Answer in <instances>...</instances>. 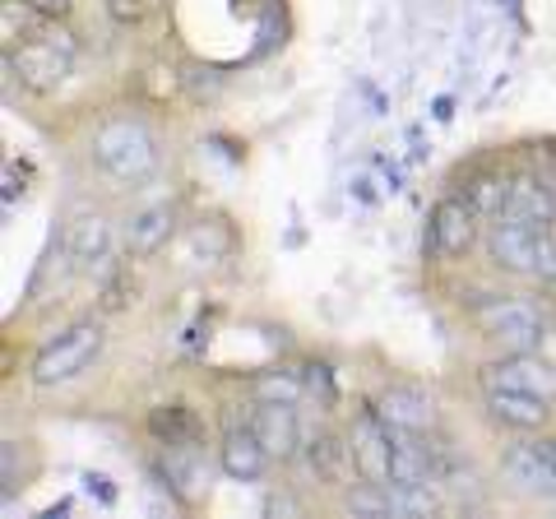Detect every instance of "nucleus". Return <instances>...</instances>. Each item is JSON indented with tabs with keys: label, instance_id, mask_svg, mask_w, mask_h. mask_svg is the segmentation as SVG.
Listing matches in <instances>:
<instances>
[{
	"label": "nucleus",
	"instance_id": "nucleus-17",
	"mask_svg": "<svg viewBox=\"0 0 556 519\" xmlns=\"http://www.w3.org/2000/svg\"><path fill=\"white\" fill-rule=\"evenodd\" d=\"M506 214L538 223V228H556V190L538 177H510V200Z\"/></svg>",
	"mask_w": 556,
	"mask_h": 519
},
{
	"label": "nucleus",
	"instance_id": "nucleus-21",
	"mask_svg": "<svg viewBox=\"0 0 556 519\" xmlns=\"http://www.w3.org/2000/svg\"><path fill=\"white\" fill-rule=\"evenodd\" d=\"M255 400H265V404H302L306 400V376L302 371H260L255 376Z\"/></svg>",
	"mask_w": 556,
	"mask_h": 519
},
{
	"label": "nucleus",
	"instance_id": "nucleus-1",
	"mask_svg": "<svg viewBox=\"0 0 556 519\" xmlns=\"http://www.w3.org/2000/svg\"><path fill=\"white\" fill-rule=\"evenodd\" d=\"M93 163L116 181H144L153 167H159V140L144 121L135 116H108L93 130Z\"/></svg>",
	"mask_w": 556,
	"mask_h": 519
},
{
	"label": "nucleus",
	"instance_id": "nucleus-5",
	"mask_svg": "<svg viewBox=\"0 0 556 519\" xmlns=\"http://www.w3.org/2000/svg\"><path fill=\"white\" fill-rule=\"evenodd\" d=\"M348 455H353V473L376 488H390V464H394V431L371 408H357L353 427H348Z\"/></svg>",
	"mask_w": 556,
	"mask_h": 519
},
{
	"label": "nucleus",
	"instance_id": "nucleus-25",
	"mask_svg": "<svg viewBox=\"0 0 556 519\" xmlns=\"http://www.w3.org/2000/svg\"><path fill=\"white\" fill-rule=\"evenodd\" d=\"M547 445H552V459H556V436H552V441H547Z\"/></svg>",
	"mask_w": 556,
	"mask_h": 519
},
{
	"label": "nucleus",
	"instance_id": "nucleus-13",
	"mask_svg": "<svg viewBox=\"0 0 556 519\" xmlns=\"http://www.w3.org/2000/svg\"><path fill=\"white\" fill-rule=\"evenodd\" d=\"M306 478L325 482V488H343V478L353 473V455H348V436H334V431H311L302 436V450H298Z\"/></svg>",
	"mask_w": 556,
	"mask_h": 519
},
{
	"label": "nucleus",
	"instance_id": "nucleus-14",
	"mask_svg": "<svg viewBox=\"0 0 556 519\" xmlns=\"http://www.w3.org/2000/svg\"><path fill=\"white\" fill-rule=\"evenodd\" d=\"M486 400V418L510 427V431H543L547 418H552V400H543V394H519V390H482Z\"/></svg>",
	"mask_w": 556,
	"mask_h": 519
},
{
	"label": "nucleus",
	"instance_id": "nucleus-8",
	"mask_svg": "<svg viewBox=\"0 0 556 519\" xmlns=\"http://www.w3.org/2000/svg\"><path fill=\"white\" fill-rule=\"evenodd\" d=\"M61 38V33H56ZM47 38V33H38V38H24L20 51H10V71H20V84L33 93H51L56 84L70 75V61H75V47Z\"/></svg>",
	"mask_w": 556,
	"mask_h": 519
},
{
	"label": "nucleus",
	"instance_id": "nucleus-18",
	"mask_svg": "<svg viewBox=\"0 0 556 519\" xmlns=\"http://www.w3.org/2000/svg\"><path fill=\"white\" fill-rule=\"evenodd\" d=\"M172 223H177L172 204H144L139 214H130V223H126V246H130V255L163 251L167 237H172Z\"/></svg>",
	"mask_w": 556,
	"mask_h": 519
},
{
	"label": "nucleus",
	"instance_id": "nucleus-7",
	"mask_svg": "<svg viewBox=\"0 0 556 519\" xmlns=\"http://www.w3.org/2000/svg\"><path fill=\"white\" fill-rule=\"evenodd\" d=\"M269 464L274 459H269L265 441L255 436L251 413H228V422H223V436H218V469L228 473L232 482H260Z\"/></svg>",
	"mask_w": 556,
	"mask_h": 519
},
{
	"label": "nucleus",
	"instance_id": "nucleus-9",
	"mask_svg": "<svg viewBox=\"0 0 556 519\" xmlns=\"http://www.w3.org/2000/svg\"><path fill=\"white\" fill-rule=\"evenodd\" d=\"M501 473L515 492L538 496V501H556V459H552V445L547 441H519L506 450L501 459Z\"/></svg>",
	"mask_w": 556,
	"mask_h": 519
},
{
	"label": "nucleus",
	"instance_id": "nucleus-11",
	"mask_svg": "<svg viewBox=\"0 0 556 519\" xmlns=\"http://www.w3.org/2000/svg\"><path fill=\"white\" fill-rule=\"evenodd\" d=\"M251 427H255V436L265 441L269 459H278V464L298 459L302 436H306L302 418H298V404H265V400H255L251 404Z\"/></svg>",
	"mask_w": 556,
	"mask_h": 519
},
{
	"label": "nucleus",
	"instance_id": "nucleus-2",
	"mask_svg": "<svg viewBox=\"0 0 556 519\" xmlns=\"http://www.w3.org/2000/svg\"><path fill=\"white\" fill-rule=\"evenodd\" d=\"M102 339L108 334H102L98 320H75L33 357V385H65L79 371H89V362L102 353Z\"/></svg>",
	"mask_w": 556,
	"mask_h": 519
},
{
	"label": "nucleus",
	"instance_id": "nucleus-16",
	"mask_svg": "<svg viewBox=\"0 0 556 519\" xmlns=\"http://www.w3.org/2000/svg\"><path fill=\"white\" fill-rule=\"evenodd\" d=\"M376 413L386 418L390 431H431L437 427V408H431V394H422L417 385H390L376 400Z\"/></svg>",
	"mask_w": 556,
	"mask_h": 519
},
{
	"label": "nucleus",
	"instance_id": "nucleus-4",
	"mask_svg": "<svg viewBox=\"0 0 556 519\" xmlns=\"http://www.w3.org/2000/svg\"><path fill=\"white\" fill-rule=\"evenodd\" d=\"M478 330L501 343L506 353H533L543 343L547 325H543V311L533 302H519V298H496L478 311Z\"/></svg>",
	"mask_w": 556,
	"mask_h": 519
},
{
	"label": "nucleus",
	"instance_id": "nucleus-15",
	"mask_svg": "<svg viewBox=\"0 0 556 519\" xmlns=\"http://www.w3.org/2000/svg\"><path fill=\"white\" fill-rule=\"evenodd\" d=\"M163 478L167 492H177L186 506H195L208 492V459L200 445H163Z\"/></svg>",
	"mask_w": 556,
	"mask_h": 519
},
{
	"label": "nucleus",
	"instance_id": "nucleus-20",
	"mask_svg": "<svg viewBox=\"0 0 556 519\" xmlns=\"http://www.w3.org/2000/svg\"><path fill=\"white\" fill-rule=\"evenodd\" d=\"M459 195L473 204L482 218H496L501 210H506V200H510V177H501V172H473V177L464 181Z\"/></svg>",
	"mask_w": 556,
	"mask_h": 519
},
{
	"label": "nucleus",
	"instance_id": "nucleus-19",
	"mask_svg": "<svg viewBox=\"0 0 556 519\" xmlns=\"http://www.w3.org/2000/svg\"><path fill=\"white\" fill-rule=\"evenodd\" d=\"M144 427L159 445H200L204 441V427L195 418V408H186V404H159L149 413Z\"/></svg>",
	"mask_w": 556,
	"mask_h": 519
},
{
	"label": "nucleus",
	"instance_id": "nucleus-23",
	"mask_svg": "<svg viewBox=\"0 0 556 519\" xmlns=\"http://www.w3.org/2000/svg\"><path fill=\"white\" fill-rule=\"evenodd\" d=\"M24 5L38 14L42 24H56V20H70V10H75V0H24Z\"/></svg>",
	"mask_w": 556,
	"mask_h": 519
},
{
	"label": "nucleus",
	"instance_id": "nucleus-24",
	"mask_svg": "<svg viewBox=\"0 0 556 519\" xmlns=\"http://www.w3.org/2000/svg\"><path fill=\"white\" fill-rule=\"evenodd\" d=\"M102 5H108V14L116 24H139L149 10V0H102Z\"/></svg>",
	"mask_w": 556,
	"mask_h": 519
},
{
	"label": "nucleus",
	"instance_id": "nucleus-12",
	"mask_svg": "<svg viewBox=\"0 0 556 519\" xmlns=\"http://www.w3.org/2000/svg\"><path fill=\"white\" fill-rule=\"evenodd\" d=\"M112 223H108V214H93V210H84V214H75L65 223V237H61V246H65V255H70V265L75 269H93V265H102V260L112 255Z\"/></svg>",
	"mask_w": 556,
	"mask_h": 519
},
{
	"label": "nucleus",
	"instance_id": "nucleus-3",
	"mask_svg": "<svg viewBox=\"0 0 556 519\" xmlns=\"http://www.w3.org/2000/svg\"><path fill=\"white\" fill-rule=\"evenodd\" d=\"M556 228H538V223H525L501 210L492 218V232H486V260L501 269V274H519V279H538V246L543 237Z\"/></svg>",
	"mask_w": 556,
	"mask_h": 519
},
{
	"label": "nucleus",
	"instance_id": "nucleus-6",
	"mask_svg": "<svg viewBox=\"0 0 556 519\" xmlns=\"http://www.w3.org/2000/svg\"><path fill=\"white\" fill-rule=\"evenodd\" d=\"M478 232H482V214L464 195L437 200V210L427 218V246L441 260H464L478 246Z\"/></svg>",
	"mask_w": 556,
	"mask_h": 519
},
{
	"label": "nucleus",
	"instance_id": "nucleus-22",
	"mask_svg": "<svg viewBox=\"0 0 556 519\" xmlns=\"http://www.w3.org/2000/svg\"><path fill=\"white\" fill-rule=\"evenodd\" d=\"M302 376H306V394H320V404H325V408L339 400V394H334V376H329V367H306Z\"/></svg>",
	"mask_w": 556,
	"mask_h": 519
},
{
	"label": "nucleus",
	"instance_id": "nucleus-10",
	"mask_svg": "<svg viewBox=\"0 0 556 519\" xmlns=\"http://www.w3.org/2000/svg\"><path fill=\"white\" fill-rule=\"evenodd\" d=\"M482 390H519L556 400V367H547L538 353H506L482 367Z\"/></svg>",
	"mask_w": 556,
	"mask_h": 519
}]
</instances>
